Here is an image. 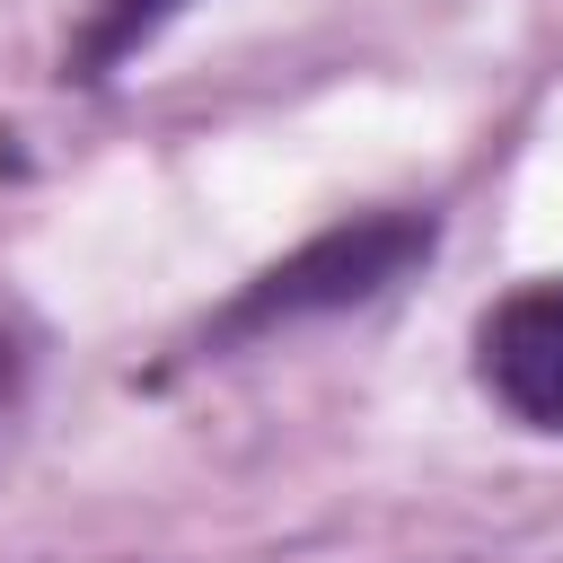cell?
<instances>
[{
	"label": "cell",
	"instance_id": "6da1fadb",
	"mask_svg": "<svg viewBox=\"0 0 563 563\" xmlns=\"http://www.w3.org/2000/svg\"><path fill=\"white\" fill-rule=\"evenodd\" d=\"M422 255H431V220H422V211H369V220H343V229L290 246L282 264H264L211 334L238 343V334H273V325H299V317L361 308V299H378V290H387L405 264H422Z\"/></svg>",
	"mask_w": 563,
	"mask_h": 563
},
{
	"label": "cell",
	"instance_id": "7a4b0ae2",
	"mask_svg": "<svg viewBox=\"0 0 563 563\" xmlns=\"http://www.w3.org/2000/svg\"><path fill=\"white\" fill-rule=\"evenodd\" d=\"M475 369L528 431H563V282L510 290L475 334Z\"/></svg>",
	"mask_w": 563,
	"mask_h": 563
},
{
	"label": "cell",
	"instance_id": "3957f363",
	"mask_svg": "<svg viewBox=\"0 0 563 563\" xmlns=\"http://www.w3.org/2000/svg\"><path fill=\"white\" fill-rule=\"evenodd\" d=\"M185 0H88V26H79V44H70V70L79 79H106L123 53H141L167 18H176Z\"/></svg>",
	"mask_w": 563,
	"mask_h": 563
},
{
	"label": "cell",
	"instance_id": "277c9868",
	"mask_svg": "<svg viewBox=\"0 0 563 563\" xmlns=\"http://www.w3.org/2000/svg\"><path fill=\"white\" fill-rule=\"evenodd\" d=\"M18 396H26V325L0 308V422L18 413Z\"/></svg>",
	"mask_w": 563,
	"mask_h": 563
}]
</instances>
